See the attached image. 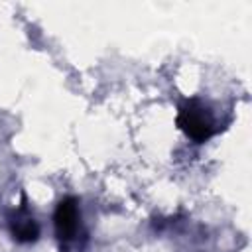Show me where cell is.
<instances>
[{
  "mask_svg": "<svg viewBox=\"0 0 252 252\" xmlns=\"http://www.w3.org/2000/svg\"><path fill=\"white\" fill-rule=\"evenodd\" d=\"M177 124L195 142L209 140L217 130L213 112L209 110V106H205V102L197 98H189L179 106Z\"/></svg>",
  "mask_w": 252,
  "mask_h": 252,
  "instance_id": "cell-1",
  "label": "cell"
},
{
  "mask_svg": "<svg viewBox=\"0 0 252 252\" xmlns=\"http://www.w3.org/2000/svg\"><path fill=\"white\" fill-rule=\"evenodd\" d=\"M53 224H55V234L61 242L67 244L77 236L79 224H81V211H79L77 199L65 197L63 201H59V205L55 209Z\"/></svg>",
  "mask_w": 252,
  "mask_h": 252,
  "instance_id": "cell-2",
  "label": "cell"
},
{
  "mask_svg": "<svg viewBox=\"0 0 252 252\" xmlns=\"http://www.w3.org/2000/svg\"><path fill=\"white\" fill-rule=\"evenodd\" d=\"M10 232L18 242H33L39 236V224L26 209H20L10 217Z\"/></svg>",
  "mask_w": 252,
  "mask_h": 252,
  "instance_id": "cell-3",
  "label": "cell"
}]
</instances>
